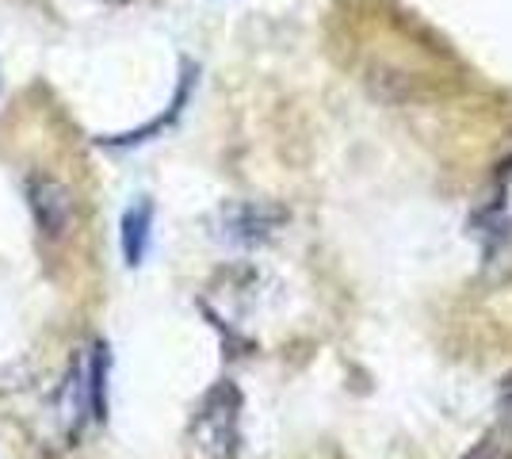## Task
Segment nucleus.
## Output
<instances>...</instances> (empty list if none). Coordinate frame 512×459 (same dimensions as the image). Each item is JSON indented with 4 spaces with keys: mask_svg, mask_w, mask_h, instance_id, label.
I'll return each mask as SVG.
<instances>
[{
    "mask_svg": "<svg viewBox=\"0 0 512 459\" xmlns=\"http://www.w3.org/2000/svg\"><path fill=\"white\" fill-rule=\"evenodd\" d=\"M237 410H241V398L230 383H218L199 414H195L192 437L199 444V452H207V459H234L237 452Z\"/></svg>",
    "mask_w": 512,
    "mask_h": 459,
    "instance_id": "f257e3e1",
    "label": "nucleus"
},
{
    "mask_svg": "<svg viewBox=\"0 0 512 459\" xmlns=\"http://www.w3.org/2000/svg\"><path fill=\"white\" fill-rule=\"evenodd\" d=\"M27 203H31V219L39 226V238L69 241L73 226H77V199L69 192V184L35 173L27 180Z\"/></svg>",
    "mask_w": 512,
    "mask_h": 459,
    "instance_id": "f03ea898",
    "label": "nucleus"
},
{
    "mask_svg": "<svg viewBox=\"0 0 512 459\" xmlns=\"http://www.w3.org/2000/svg\"><path fill=\"white\" fill-rule=\"evenodd\" d=\"M150 230H153V203L150 199H138L134 207H127V215L119 222V245H123L127 264H134V268L146 261Z\"/></svg>",
    "mask_w": 512,
    "mask_h": 459,
    "instance_id": "7ed1b4c3",
    "label": "nucleus"
},
{
    "mask_svg": "<svg viewBox=\"0 0 512 459\" xmlns=\"http://www.w3.org/2000/svg\"><path fill=\"white\" fill-rule=\"evenodd\" d=\"M505 421L512 425V383H509V391H505Z\"/></svg>",
    "mask_w": 512,
    "mask_h": 459,
    "instance_id": "20e7f679",
    "label": "nucleus"
}]
</instances>
